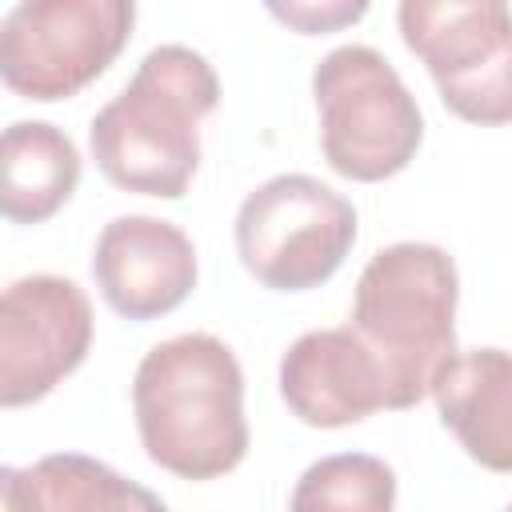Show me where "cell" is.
<instances>
[{
	"label": "cell",
	"mask_w": 512,
	"mask_h": 512,
	"mask_svg": "<svg viewBox=\"0 0 512 512\" xmlns=\"http://www.w3.org/2000/svg\"><path fill=\"white\" fill-rule=\"evenodd\" d=\"M396 24L452 116L484 128L512 124L508 0H400Z\"/></svg>",
	"instance_id": "5"
},
{
	"label": "cell",
	"mask_w": 512,
	"mask_h": 512,
	"mask_svg": "<svg viewBox=\"0 0 512 512\" xmlns=\"http://www.w3.org/2000/svg\"><path fill=\"white\" fill-rule=\"evenodd\" d=\"M460 276L440 244L400 240L380 248L352 292V328L368 340L388 380V408L432 396L436 376L456 356Z\"/></svg>",
	"instance_id": "3"
},
{
	"label": "cell",
	"mask_w": 512,
	"mask_h": 512,
	"mask_svg": "<svg viewBox=\"0 0 512 512\" xmlns=\"http://www.w3.org/2000/svg\"><path fill=\"white\" fill-rule=\"evenodd\" d=\"M216 104L220 76L212 64L188 44H160L92 116V160L124 192L180 200L200 164V120Z\"/></svg>",
	"instance_id": "1"
},
{
	"label": "cell",
	"mask_w": 512,
	"mask_h": 512,
	"mask_svg": "<svg viewBox=\"0 0 512 512\" xmlns=\"http://www.w3.org/2000/svg\"><path fill=\"white\" fill-rule=\"evenodd\" d=\"M80 184V152L68 132L48 120H16L4 128V192L0 208L12 224H44Z\"/></svg>",
	"instance_id": "12"
},
{
	"label": "cell",
	"mask_w": 512,
	"mask_h": 512,
	"mask_svg": "<svg viewBox=\"0 0 512 512\" xmlns=\"http://www.w3.org/2000/svg\"><path fill=\"white\" fill-rule=\"evenodd\" d=\"M136 0H20L0 28V76L24 100H68L124 52Z\"/></svg>",
	"instance_id": "7"
},
{
	"label": "cell",
	"mask_w": 512,
	"mask_h": 512,
	"mask_svg": "<svg viewBox=\"0 0 512 512\" xmlns=\"http://www.w3.org/2000/svg\"><path fill=\"white\" fill-rule=\"evenodd\" d=\"M0 504L4 508H164V500L140 484H128L108 464L80 456V452H56L28 468H4L0 472Z\"/></svg>",
	"instance_id": "13"
},
{
	"label": "cell",
	"mask_w": 512,
	"mask_h": 512,
	"mask_svg": "<svg viewBox=\"0 0 512 512\" xmlns=\"http://www.w3.org/2000/svg\"><path fill=\"white\" fill-rule=\"evenodd\" d=\"M356 244V208L304 172L264 180L236 212V252L272 292H308L336 276Z\"/></svg>",
	"instance_id": "6"
},
{
	"label": "cell",
	"mask_w": 512,
	"mask_h": 512,
	"mask_svg": "<svg viewBox=\"0 0 512 512\" xmlns=\"http://www.w3.org/2000/svg\"><path fill=\"white\" fill-rule=\"evenodd\" d=\"M148 460L180 480H216L248 452L244 372L212 332H184L144 352L132 380Z\"/></svg>",
	"instance_id": "2"
},
{
	"label": "cell",
	"mask_w": 512,
	"mask_h": 512,
	"mask_svg": "<svg viewBox=\"0 0 512 512\" xmlns=\"http://www.w3.org/2000/svg\"><path fill=\"white\" fill-rule=\"evenodd\" d=\"M288 504L296 512L344 508V512H388L396 504V472L368 452L324 456L296 480Z\"/></svg>",
	"instance_id": "14"
},
{
	"label": "cell",
	"mask_w": 512,
	"mask_h": 512,
	"mask_svg": "<svg viewBox=\"0 0 512 512\" xmlns=\"http://www.w3.org/2000/svg\"><path fill=\"white\" fill-rule=\"evenodd\" d=\"M264 8L296 36H328L360 24L372 0H264Z\"/></svg>",
	"instance_id": "15"
},
{
	"label": "cell",
	"mask_w": 512,
	"mask_h": 512,
	"mask_svg": "<svg viewBox=\"0 0 512 512\" xmlns=\"http://www.w3.org/2000/svg\"><path fill=\"white\" fill-rule=\"evenodd\" d=\"M280 396L308 428H348L388 408V380L384 364L352 324L316 328L284 352Z\"/></svg>",
	"instance_id": "10"
},
{
	"label": "cell",
	"mask_w": 512,
	"mask_h": 512,
	"mask_svg": "<svg viewBox=\"0 0 512 512\" xmlns=\"http://www.w3.org/2000/svg\"><path fill=\"white\" fill-rule=\"evenodd\" d=\"M92 280L104 304L124 320H156L196 288L192 240L160 216H116L92 248Z\"/></svg>",
	"instance_id": "9"
},
{
	"label": "cell",
	"mask_w": 512,
	"mask_h": 512,
	"mask_svg": "<svg viewBox=\"0 0 512 512\" xmlns=\"http://www.w3.org/2000/svg\"><path fill=\"white\" fill-rule=\"evenodd\" d=\"M92 348V304L76 280L36 272L4 288L0 300V404L44 400Z\"/></svg>",
	"instance_id": "8"
},
{
	"label": "cell",
	"mask_w": 512,
	"mask_h": 512,
	"mask_svg": "<svg viewBox=\"0 0 512 512\" xmlns=\"http://www.w3.org/2000/svg\"><path fill=\"white\" fill-rule=\"evenodd\" d=\"M436 412L488 472H512V352H456L432 384Z\"/></svg>",
	"instance_id": "11"
},
{
	"label": "cell",
	"mask_w": 512,
	"mask_h": 512,
	"mask_svg": "<svg viewBox=\"0 0 512 512\" xmlns=\"http://www.w3.org/2000/svg\"><path fill=\"white\" fill-rule=\"evenodd\" d=\"M312 96L332 172L356 184H380L412 164L424 140V116L400 72L376 48H332L312 72Z\"/></svg>",
	"instance_id": "4"
}]
</instances>
